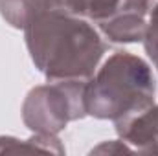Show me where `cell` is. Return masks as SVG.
<instances>
[{"label": "cell", "instance_id": "5b68a950", "mask_svg": "<svg viewBox=\"0 0 158 156\" xmlns=\"http://www.w3.org/2000/svg\"><path fill=\"white\" fill-rule=\"evenodd\" d=\"M145 48H147L149 55L155 59V63L158 64V6L151 15V24H149L147 35H145Z\"/></svg>", "mask_w": 158, "mask_h": 156}, {"label": "cell", "instance_id": "7a4b0ae2", "mask_svg": "<svg viewBox=\"0 0 158 156\" xmlns=\"http://www.w3.org/2000/svg\"><path fill=\"white\" fill-rule=\"evenodd\" d=\"M155 97L149 66L129 53H116L101 68L96 81L85 86V110L99 117H114L127 125L147 112Z\"/></svg>", "mask_w": 158, "mask_h": 156}, {"label": "cell", "instance_id": "6da1fadb", "mask_svg": "<svg viewBox=\"0 0 158 156\" xmlns=\"http://www.w3.org/2000/svg\"><path fill=\"white\" fill-rule=\"evenodd\" d=\"M26 39L33 63L50 79H81L94 72L103 44L85 22L52 9L26 24Z\"/></svg>", "mask_w": 158, "mask_h": 156}, {"label": "cell", "instance_id": "277c9868", "mask_svg": "<svg viewBox=\"0 0 158 156\" xmlns=\"http://www.w3.org/2000/svg\"><path fill=\"white\" fill-rule=\"evenodd\" d=\"M63 4L76 15L103 22L116 11L119 0H63Z\"/></svg>", "mask_w": 158, "mask_h": 156}, {"label": "cell", "instance_id": "3957f363", "mask_svg": "<svg viewBox=\"0 0 158 156\" xmlns=\"http://www.w3.org/2000/svg\"><path fill=\"white\" fill-rule=\"evenodd\" d=\"M151 0H119L116 11L101 22V28L112 40H140L145 31V13Z\"/></svg>", "mask_w": 158, "mask_h": 156}]
</instances>
